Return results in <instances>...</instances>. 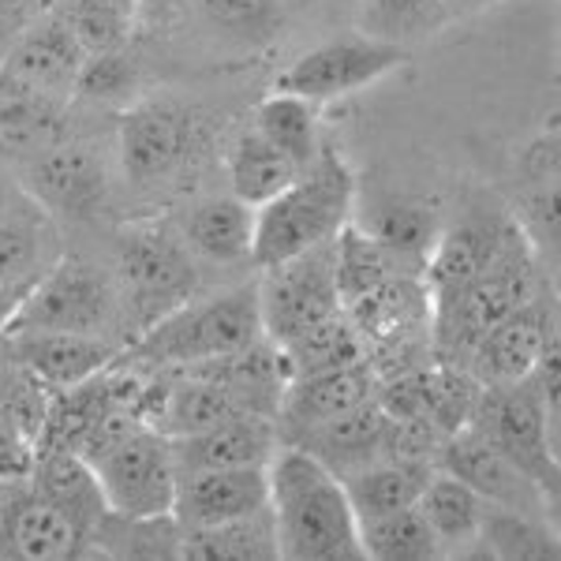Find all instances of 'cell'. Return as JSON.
Returning a JSON list of instances; mask_svg holds the SVG:
<instances>
[{"mask_svg":"<svg viewBox=\"0 0 561 561\" xmlns=\"http://www.w3.org/2000/svg\"><path fill=\"white\" fill-rule=\"evenodd\" d=\"M266 510L274 524L277 558L288 561H352L359 550V524L341 479L314 454L285 442L266 460Z\"/></svg>","mask_w":561,"mask_h":561,"instance_id":"1","label":"cell"},{"mask_svg":"<svg viewBox=\"0 0 561 561\" xmlns=\"http://www.w3.org/2000/svg\"><path fill=\"white\" fill-rule=\"evenodd\" d=\"M352 206H356V173L337 147L322 142L311 165L300 169V176L277 198L255 210L251 262L266 270L330 243L352 221Z\"/></svg>","mask_w":561,"mask_h":561,"instance_id":"2","label":"cell"},{"mask_svg":"<svg viewBox=\"0 0 561 561\" xmlns=\"http://www.w3.org/2000/svg\"><path fill=\"white\" fill-rule=\"evenodd\" d=\"M554 409H558V352L542 356L528 378L505 386H483L476 427L486 442L513 460L524 476H531L550 497H558V454H554Z\"/></svg>","mask_w":561,"mask_h":561,"instance_id":"3","label":"cell"},{"mask_svg":"<svg viewBox=\"0 0 561 561\" xmlns=\"http://www.w3.org/2000/svg\"><path fill=\"white\" fill-rule=\"evenodd\" d=\"M266 341L259 314V293L232 288V293L210 296V300H187L165 319L135 333V356L158 367H187L198 359L232 356Z\"/></svg>","mask_w":561,"mask_h":561,"instance_id":"4","label":"cell"},{"mask_svg":"<svg viewBox=\"0 0 561 561\" xmlns=\"http://www.w3.org/2000/svg\"><path fill=\"white\" fill-rule=\"evenodd\" d=\"M412 65L409 45L378 42L364 31H348L337 38H325L319 45L296 57L293 65L277 76L274 90L285 94L307 98L314 105H330L341 98H352L359 90H370L386 79H393L397 71Z\"/></svg>","mask_w":561,"mask_h":561,"instance_id":"5","label":"cell"},{"mask_svg":"<svg viewBox=\"0 0 561 561\" xmlns=\"http://www.w3.org/2000/svg\"><path fill=\"white\" fill-rule=\"evenodd\" d=\"M255 293L262 333L277 348L293 345L307 330L345 311L337 296V280H333V240L277 262V266H266V277H262V285H255Z\"/></svg>","mask_w":561,"mask_h":561,"instance_id":"6","label":"cell"},{"mask_svg":"<svg viewBox=\"0 0 561 561\" xmlns=\"http://www.w3.org/2000/svg\"><path fill=\"white\" fill-rule=\"evenodd\" d=\"M90 465H94V476L102 483L108 513L135 520L173 517L176 460L161 431L142 423L128 438H121L102 457L90 460Z\"/></svg>","mask_w":561,"mask_h":561,"instance_id":"7","label":"cell"},{"mask_svg":"<svg viewBox=\"0 0 561 561\" xmlns=\"http://www.w3.org/2000/svg\"><path fill=\"white\" fill-rule=\"evenodd\" d=\"M195 262L173 232L147 225V229L124 232L121 243V288L139 333L192 300L195 288Z\"/></svg>","mask_w":561,"mask_h":561,"instance_id":"8","label":"cell"},{"mask_svg":"<svg viewBox=\"0 0 561 561\" xmlns=\"http://www.w3.org/2000/svg\"><path fill=\"white\" fill-rule=\"evenodd\" d=\"M121 165L135 184H158V180L173 176L180 165L198 150L203 128L192 105L176 102V98H147V102H131L121 113Z\"/></svg>","mask_w":561,"mask_h":561,"instance_id":"9","label":"cell"},{"mask_svg":"<svg viewBox=\"0 0 561 561\" xmlns=\"http://www.w3.org/2000/svg\"><path fill=\"white\" fill-rule=\"evenodd\" d=\"M113 319V285L102 270L65 259L42 270L15 314L12 330H65V333H102Z\"/></svg>","mask_w":561,"mask_h":561,"instance_id":"10","label":"cell"},{"mask_svg":"<svg viewBox=\"0 0 561 561\" xmlns=\"http://www.w3.org/2000/svg\"><path fill=\"white\" fill-rule=\"evenodd\" d=\"M438 468L449 476H457L460 483H468L486 505H497V510L547 517V505L554 502L536 479L524 476L505 454H497L476 427H465L442 442Z\"/></svg>","mask_w":561,"mask_h":561,"instance_id":"11","label":"cell"},{"mask_svg":"<svg viewBox=\"0 0 561 561\" xmlns=\"http://www.w3.org/2000/svg\"><path fill=\"white\" fill-rule=\"evenodd\" d=\"M26 195L60 217H87L105 203L108 176L102 153H94L87 142L65 139L57 147L26 158L23 169Z\"/></svg>","mask_w":561,"mask_h":561,"instance_id":"12","label":"cell"},{"mask_svg":"<svg viewBox=\"0 0 561 561\" xmlns=\"http://www.w3.org/2000/svg\"><path fill=\"white\" fill-rule=\"evenodd\" d=\"M266 468H195L176 472L173 520L180 531L217 528L266 510Z\"/></svg>","mask_w":561,"mask_h":561,"instance_id":"13","label":"cell"},{"mask_svg":"<svg viewBox=\"0 0 561 561\" xmlns=\"http://www.w3.org/2000/svg\"><path fill=\"white\" fill-rule=\"evenodd\" d=\"M87 49L79 45L76 31L60 12L45 15V20L31 23L23 34H15L0 53V71L20 83L42 90V94L65 98L71 102L76 94V79L83 71Z\"/></svg>","mask_w":561,"mask_h":561,"instance_id":"14","label":"cell"},{"mask_svg":"<svg viewBox=\"0 0 561 561\" xmlns=\"http://www.w3.org/2000/svg\"><path fill=\"white\" fill-rule=\"evenodd\" d=\"M550 322L539 307L520 304L505 319H497L468 352V370L479 386H505L528 378L550 352Z\"/></svg>","mask_w":561,"mask_h":561,"instance_id":"15","label":"cell"},{"mask_svg":"<svg viewBox=\"0 0 561 561\" xmlns=\"http://www.w3.org/2000/svg\"><path fill=\"white\" fill-rule=\"evenodd\" d=\"M345 311L352 314L364 345H375L378 352L415 348L423 333H431V293L423 280L393 274Z\"/></svg>","mask_w":561,"mask_h":561,"instance_id":"16","label":"cell"},{"mask_svg":"<svg viewBox=\"0 0 561 561\" xmlns=\"http://www.w3.org/2000/svg\"><path fill=\"white\" fill-rule=\"evenodd\" d=\"M277 438L280 434L270 415L237 412L206 431L169 438V449H173L176 472H195V468H266V460L277 449Z\"/></svg>","mask_w":561,"mask_h":561,"instance_id":"17","label":"cell"},{"mask_svg":"<svg viewBox=\"0 0 561 561\" xmlns=\"http://www.w3.org/2000/svg\"><path fill=\"white\" fill-rule=\"evenodd\" d=\"M12 337V356L26 375L53 389L79 386L87 378L102 375L113 367L116 348L102 333H65V330H23L8 333Z\"/></svg>","mask_w":561,"mask_h":561,"instance_id":"18","label":"cell"},{"mask_svg":"<svg viewBox=\"0 0 561 561\" xmlns=\"http://www.w3.org/2000/svg\"><path fill=\"white\" fill-rule=\"evenodd\" d=\"M87 531L42 494H15L0 505V554L23 561H60L87 554Z\"/></svg>","mask_w":561,"mask_h":561,"instance_id":"19","label":"cell"},{"mask_svg":"<svg viewBox=\"0 0 561 561\" xmlns=\"http://www.w3.org/2000/svg\"><path fill=\"white\" fill-rule=\"evenodd\" d=\"M296 446H304L307 454L319 457L333 476L356 472V468H364L378 457H397L393 420L378 409L375 397L359 404V409L337 415V420L296 431Z\"/></svg>","mask_w":561,"mask_h":561,"instance_id":"20","label":"cell"},{"mask_svg":"<svg viewBox=\"0 0 561 561\" xmlns=\"http://www.w3.org/2000/svg\"><path fill=\"white\" fill-rule=\"evenodd\" d=\"M71 102L42 94L0 71V153L34 158V153L71 139Z\"/></svg>","mask_w":561,"mask_h":561,"instance_id":"21","label":"cell"},{"mask_svg":"<svg viewBox=\"0 0 561 561\" xmlns=\"http://www.w3.org/2000/svg\"><path fill=\"white\" fill-rule=\"evenodd\" d=\"M370 397H375V367L367 359H359L352 367H333V370L288 378L285 389H280L277 412L293 423V431H307L359 409Z\"/></svg>","mask_w":561,"mask_h":561,"instance_id":"22","label":"cell"},{"mask_svg":"<svg viewBox=\"0 0 561 561\" xmlns=\"http://www.w3.org/2000/svg\"><path fill=\"white\" fill-rule=\"evenodd\" d=\"M34 494H42L49 505H57L60 513H68L79 528L87 531V539L94 536V528L108 513L102 483L94 476V465L87 457L71 454V449L57 446H38L34 454Z\"/></svg>","mask_w":561,"mask_h":561,"instance_id":"23","label":"cell"},{"mask_svg":"<svg viewBox=\"0 0 561 561\" xmlns=\"http://www.w3.org/2000/svg\"><path fill=\"white\" fill-rule=\"evenodd\" d=\"M434 465L427 457H378L356 472L337 476L348 494V505L359 520L382 517L393 510H409L420 502V491L427 486Z\"/></svg>","mask_w":561,"mask_h":561,"instance_id":"24","label":"cell"},{"mask_svg":"<svg viewBox=\"0 0 561 561\" xmlns=\"http://www.w3.org/2000/svg\"><path fill=\"white\" fill-rule=\"evenodd\" d=\"M187 12L210 38L243 53H266L288 26L285 0H187Z\"/></svg>","mask_w":561,"mask_h":561,"instance_id":"25","label":"cell"},{"mask_svg":"<svg viewBox=\"0 0 561 561\" xmlns=\"http://www.w3.org/2000/svg\"><path fill=\"white\" fill-rule=\"evenodd\" d=\"M184 243L210 262H251L255 248V206L232 198H206L184 217Z\"/></svg>","mask_w":561,"mask_h":561,"instance_id":"26","label":"cell"},{"mask_svg":"<svg viewBox=\"0 0 561 561\" xmlns=\"http://www.w3.org/2000/svg\"><path fill=\"white\" fill-rule=\"evenodd\" d=\"M415 505H420L423 520L431 524L442 554H446V550L476 547L479 528H483V517H486V502L468 483H460L457 476L434 468Z\"/></svg>","mask_w":561,"mask_h":561,"instance_id":"27","label":"cell"},{"mask_svg":"<svg viewBox=\"0 0 561 561\" xmlns=\"http://www.w3.org/2000/svg\"><path fill=\"white\" fill-rule=\"evenodd\" d=\"M497 229L491 225H457V229H446L442 237H434L431 251H427V274H423V285L431 293V307L457 296L465 285H472L479 270L486 266L494 248Z\"/></svg>","mask_w":561,"mask_h":561,"instance_id":"28","label":"cell"},{"mask_svg":"<svg viewBox=\"0 0 561 561\" xmlns=\"http://www.w3.org/2000/svg\"><path fill=\"white\" fill-rule=\"evenodd\" d=\"M251 128L266 142H274L296 169H307L322 147V108L307 102V98L274 90V94L259 102Z\"/></svg>","mask_w":561,"mask_h":561,"instance_id":"29","label":"cell"},{"mask_svg":"<svg viewBox=\"0 0 561 561\" xmlns=\"http://www.w3.org/2000/svg\"><path fill=\"white\" fill-rule=\"evenodd\" d=\"M225 165H229L232 195H237L240 203L255 206V210L262 203H270V198H277L296 176H300V169H296L274 142L262 139L255 128L240 131L237 139H232Z\"/></svg>","mask_w":561,"mask_h":561,"instance_id":"30","label":"cell"},{"mask_svg":"<svg viewBox=\"0 0 561 561\" xmlns=\"http://www.w3.org/2000/svg\"><path fill=\"white\" fill-rule=\"evenodd\" d=\"M479 393H483V386L476 382L468 367L442 364L431 370H415V409L442 442L472 423Z\"/></svg>","mask_w":561,"mask_h":561,"instance_id":"31","label":"cell"},{"mask_svg":"<svg viewBox=\"0 0 561 561\" xmlns=\"http://www.w3.org/2000/svg\"><path fill=\"white\" fill-rule=\"evenodd\" d=\"M449 23L442 0H356V31L378 42L415 45Z\"/></svg>","mask_w":561,"mask_h":561,"instance_id":"32","label":"cell"},{"mask_svg":"<svg viewBox=\"0 0 561 561\" xmlns=\"http://www.w3.org/2000/svg\"><path fill=\"white\" fill-rule=\"evenodd\" d=\"M393 277V255L378 243L364 225H345L333 237V280H337L341 307L356 304L370 288Z\"/></svg>","mask_w":561,"mask_h":561,"instance_id":"33","label":"cell"},{"mask_svg":"<svg viewBox=\"0 0 561 561\" xmlns=\"http://www.w3.org/2000/svg\"><path fill=\"white\" fill-rule=\"evenodd\" d=\"M359 550H364V558H375V561L442 558V547H438V539H434L431 524L423 520L420 505L359 520Z\"/></svg>","mask_w":561,"mask_h":561,"instance_id":"34","label":"cell"},{"mask_svg":"<svg viewBox=\"0 0 561 561\" xmlns=\"http://www.w3.org/2000/svg\"><path fill=\"white\" fill-rule=\"evenodd\" d=\"M180 558H221V561H262L277 558L270 510L217 528L180 531Z\"/></svg>","mask_w":561,"mask_h":561,"instance_id":"35","label":"cell"},{"mask_svg":"<svg viewBox=\"0 0 561 561\" xmlns=\"http://www.w3.org/2000/svg\"><path fill=\"white\" fill-rule=\"evenodd\" d=\"M280 356H285L288 378H296V375H314V370L359 364V359H367V345L356 325H352V319H345V311H337L333 319L307 330L300 341L280 348Z\"/></svg>","mask_w":561,"mask_h":561,"instance_id":"36","label":"cell"},{"mask_svg":"<svg viewBox=\"0 0 561 561\" xmlns=\"http://www.w3.org/2000/svg\"><path fill=\"white\" fill-rule=\"evenodd\" d=\"M60 15L76 31L87 57L131 49L135 26H139V0H65Z\"/></svg>","mask_w":561,"mask_h":561,"instance_id":"37","label":"cell"},{"mask_svg":"<svg viewBox=\"0 0 561 561\" xmlns=\"http://www.w3.org/2000/svg\"><path fill=\"white\" fill-rule=\"evenodd\" d=\"M476 547L494 558H558L554 524H547V517L497 510V505H486Z\"/></svg>","mask_w":561,"mask_h":561,"instance_id":"38","label":"cell"},{"mask_svg":"<svg viewBox=\"0 0 561 561\" xmlns=\"http://www.w3.org/2000/svg\"><path fill=\"white\" fill-rule=\"evenodd\" d=\"M434 210L412 198H389L378 203L375 214L367 217L364 229L375 237L393 259H420L434 243Z\"/></svg>","mask_w":561,"mask_h":561,"instance_id":"39","label":"cell"},{"mask_svg":"<svg viewBox=\"0 0 561 561\" xmlns=\"http://www.w3.org/2000/svg\"><path fill=\"white\" fill-rule=\"evenodd\" d=\"M42 277V229L31 214L0 210V285H34Z\"/></svg>","mask_w":561,"mask_h":561,"instance_id":"40","label":"cell"},{"mask_svg":"<svg viewBox=\"0 0 561 561\" xmlns=\"http://www.w3.org/2000/svg\"><path fill=\"white\" fill-rule=\"evenodd\" d=\"M139 83V68H135L128 49L113 53H90L83 60V71L76 79V94L71 102H94V105H116L128 102Z\"/></svg>","mask_w":561,"mask_h":561,"instance_id":"41","label":"cell"},{"mask_svg":"<svg viewBox=\"0 0 561 561\" xmlns=\"http://www.w3.org/2000/svg\"><path fill=\"white\" fill-rule=\"evenodd\" d=\"M34 454H38L34 431L15 415L12 404H0V483L31 476Z\"/></svg>","mask_w":561,"mask_h":561,"instance_id":"42","label":"cell"},{"mask_svg":"<svg viewBox=\"0 0 561 561\" xmlns=\"http://www.w3.org/2000/svg\"><path fill=\"white\" fill-rule=\"evenodd\" d=\"M60 8H65V0H0V42L8 45L31 23L60 12Z\"/></svg>","mask_w":561,"mask_h":561,"instance_id":"43","label":"cell"},{"mask_svg":"<svg viewBox=\"0 0 561 561\" xmlns=\"http://www.w3.org/2000/svg\"><path fill=\"white\" fill-rule=\"evenodd\" d=\"M26 293H31V285H0V337L12 330V322H15V314H20Z\"/></svg>","mask_w":561,"mask_h":561,"instance_id":"44","label":"cell"},{"mask_svg":"<svg viewBox=\"0 0 561 561\" xmlns=\"http://www.w3.org/2000/svg\"><path fill=\"white\" fill-rule=\"evenodd\" d=\"M442 4H446L449 23H454V20H476V15L491 12V8L505 4V0H442Z\"/></svg>","mask_w":561,"mask_h":561,"instance_id":"45","label":"cell"},{"mask_svg":"<svg viewBox=\"0 0 561 561\" xmlns=\"http://www.w3.org/2000/svg\"><path fill=\"white\" fill-rule=\"evenodd\" d=\"M12 206V180L0 173V210H8Z\"/></svg>","mask_w":561,"mask_h":561,"instance_id":"46","label":"cell"}]
</instances>
